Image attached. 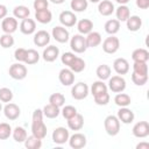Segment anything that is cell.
<instances>
[{
    "label": "cell",
    "instance_id": "obj_1",
    "mask_svg": "<svg viewBox=\"0 0 149 149\" xmlns=\"http://www.w3.org/2000/svg\"><path fill=\"white\" fill-rule=\"evenodd\" d=\"M104 127L109 136H115L120 132V120L116 115H108L104 120Z\"/></svg>",
    "mask_w": 149,
    "mask_h": 149
},
{
    "label": "cell",
    "instance_id": "obj_2",
    "mask_svg": "<svg viewBox=\"0 0 149 149\" xmlns=\"http://www.w3.org/2000/svg\"><path fill=\"white\" fill-rule=\"evenodd\" d=\"M70 48L76 54H83V52H85L86 49H87V44H86V40H85L84 35H81V34L73 35L71 37V40H70Z\"/></svg>",
    "mask_w": 149,
    "mask_h": 149
},
{
    "label": "cell",
    "instance_id": "obj_3",
    "mask_svg": "<svg viewBox=\"0 0 149 149\" xmlns=\"http://www.w3.org/2000/svg\"><path fill=\"white\" fill-rule=\"evenodd\" d=\"M107 87L114 92V93H120L123 92L126 88V80L122 76L116 74V76H112L108 78V85Z\"/></svg>",
    "mask_w": 149,
    "mask_h": 149
},
{
    "label": "cell",
    "instance_id": "obj_4",
    "mask_svg": "<svg viewBox=\"0 0 149 149\" xmlns=\"http://www.w3.org/2000/svg\"><path fill=\"white\" fill-rule=\"evenodd\" d=\"M8 73H9V76L13 79H15V80H22V79H24L27 77L28 71H27L26 65H23L22 63L19 62V63H14V64H12L9 66Z\"/></svg>",
    "mask_w": 149,
    "mask_h": 149
},
{
    "label": "cell",
    "instance_id": "obj_5",
    "mask_svg": "<svg viewBox=\"0 0 149 149\" xmlns=\"http://www.w3.org/2000/svg\"><path fill=\"white\" fill-rule=\"evenodd\" d=\"M120 48V41L116 36L114 35H109L108 37H106L102 42V50L106 52V54H109V55H113L115 54Z\"/></svg>",
    "mask_w": 149,
    "mask_h": 149
},
{
    "label": "cell",
    "instance_id": "obj_6",
    "mask_svg": "<svg viewBox=\"0 0 149 149\" xmlns=\"http://www.w3.org/2000/svg\"><path fill=\"white\" fill-rule=\"evenodd\" d=\"M90 93V88L87 86V84L83 83V81H79L77 84H74L71 88V95L73 99L76 100H83L85 99Z\"/></svg>",
    "mask_w": 149,
    "mask_h": 149
},
{
    "label": "cell",
    "instance_id": "obj_7",
    "mask_svg": "<svg viewBox=\"0 0 149 149\" xmlns=\"http://www.w3.org/2000/svg\"><path fill=\"white\" fill-rule=\"evenodd\" d=\"M51 36L54 37V40L58 43H66L70 38V33L69 30L63 27V26H55L52 28L51 31Z\"/></svg>",
    "mask_w": 149,
    "mask_h": 149
},
{
    "label": "cell",
    "instance_id": "obj_8",
    "mask_svg": "<svg viewBox=\"0 0 149 149\" xmlns=\"http://www.w3.org/2000/svg\"><path fill=\"white\" fill-rule=\"evenodd\" d=\"M132 133L137 139H144L149 135V123L148 121H139L133 126Z\"/></svg>",
    "mask_w": 149,
    "mask_h": 149
},
{
    "label": "cell",
    "instance_id": "obj_9",
    "mask_svg": "<svg viewBox=\"0 0 149 149\" xmlns=\"http://www.w3.org/2000/svg\"><path fill=\"white\" fill-rule=\"evenodd\" d=\"M70 137V133L65 127H57L52 132V141L56 144H64L68 142Z\"/></svg>",
    "mask_w": 149,
    "mask_h": 149
},
{
    "label": "cell",
    "instance_id": "obj_10",
    "mask_svg": "<svg viewBox=\"0 0 149 149\" xmlns=\"http://www.w3.org/2000/svg\"><path fill=\"white\" fill-rule=\"evenodd\" d=\"M17 27H19V22L17 19H15L14 16H6L5 19H2L1 29L5 34H13L14 31H16Z\"/></svg>",
    "mask_w": 149,
    "mask_h": 149
},
{
    "label": "cell",
    "instance_id": "obj_11",
    "mask_svg": "<svg viewBox=\"0 0 149 149\" xmlns=\"http://www.w3.org/2000/svg\"><path fill=\"white\" fill-rule=\"evenodd\" d=\"M3 114H5V116L8 120L14 121V120H16L20 116L21 109H20V107L16 104H14V102H7L5 105V107H3Z\"/></svg>",
    "mask_w": 149,
    "mask_h": 149
},
{
    "label": "cell",
    "instance_id": "obj_12",
    "mask_svg": "<svg viewBox=\"0 0 149 149\" xmlns=\"http://www.w3.org/2000/svg\"><path fill=\"white\" fill-rule=\"evenodd\" d=\"M58 19L63 27H73L77 23V16L71 10H63L59 14Z\"/></svg>",
    "mask_w": 149,
    "mask_h": 149
},
{
    "label": "cell",
    "instance_id": "obj_13",
    "mask_svg": "<svg viewBox=\"0 0 149 149\" xmlns=\"http://www.w3.org/2000/svg\"><path fill=\"white\" fill-rule=\"evenodd\" d=\"M69 144L71 148L73 149H81L86 146L87 143V140H86V136L81 133H74L72 134L70 137H69Z\"/></svg>",
    "mask_w": 149,
    "mask_h": 149
},
{
    "label": "cell",
    "instance_id": "obj_14",
    "mask_svg": "<svg viewBox=\"0 0 149 149\" xmlns=\"http://www.w3.org/2000/svg\"><path fill=\"white\" fill-rule=\"evenodd\" d=\"M58 79L63 86H71L74 83V72H72L70 69H62L58 73Z\"/></svg>",
    "mask_w": 149,
    "mask_h": 149
},
{
    "label": "cell",
    "instance_id": "obj_15",
    "mask_svg": "<svg viewBox=\"0 0 149 149\" xmlns=\"http://www.w3.org/2000/svg\"><path fill=\"white\" fill-rule=\"evenodd\" d=\"M116 116L120 120V122H122L125 125L132 123L134 121V119H135L134 112L128 107H120V109L118 111V115Z\"/></svg>",
    "mask_w": 149,
    "mask_h": 149
},
{
    "label": "cell",
    "instance_id": "obj_16",
    "mask_svg": "<svg viewBox=\"0 0 149 149\" xmlns=\"http://www.w3.org/2000/svg\"><path fill=\"white\" fill-rule=\"evenodd\" d=\"M115 7L114 3L109 0H100L98 2V12L102 16H109L114 13Z\"/></svg>",
    "mask_w": 149,
    "mask_h": 149
},
{
    "label": "cell",
    "instance_id": "obj_17",
    "mask_svg": "<svg viewBox=\"0 0 149 149\" xmlns=\"http://www.w3.org/2000/svg\"><path fill=\"white\" fill-rule=\"evenodd\" d=\"M33 41L36 47H47L50 42V34L47 30H38L34 34Z\"/></svg>",
    "mask_w": 149,
    "mask_h": 149
},
{
    "label": "cell",
    "instance_id": "obj_18",
    "mask_svg": "<svg viewBox=\"0 0 149 149\" xmlns=\"http://www.w3.org/2000/svg\"><path fill=\"white\" fill-rule=\"evenodd\" d=\"M129 68H130V66H129V63H128V61H127L126 58L119 57V58H116V59L113 62V69H114V71H115L118 74H120V76L128 73V72H129Z\"/></svg>",
    "mask_w": 149,
    "mask_h": 149
},
{
    "label": "cell",
    "instance_id": "obj_19",
    "mask_svg": "<svg viewBox=\"0 0 149 149\" xmlns=\"http://www.w3.org/2000/svg\"><path fill=\"white\" fill-rule=\"evenodd\" d=\"M59 56V49L56 47V45H48L44 50H43V54H42V57L45 62L48 63H52L55 62Z\"/></svg>",
    "mask_w": 149,
    "mask_h": 149
},
{
    "label": "cell",
    "instance_id": "obj_20",
    "mask_svg": "<svg viewBox=\"0 0 149 149\" xmlns=\"http://www.w3.org/2000/svg\"><path fill=\"white\" fill-rule=\"evenodd\" d=\"M36 30V22L33 19L26 17L20 23V31L24 35H31Z\"/></svg>",
    "mask_w": 149,
    "mask_h": 149
},
{
    "label": "cell",
    "instance_id": "obj_21",
    "mask_svg": "<svg viewBox=\"0 0 149 149\" xmlns=\"http://www.w3.org/2000/svg\"><path fill=\"white\" fill-rule=\"evenodd\" d=\"M84 126V116L79 113H77L74 116H72L71 119H68V127L71 130H80Z\"/></svg>",
    "mask_w": 149,
    "mask_h": 149
},
{
    "label": "cell",
    "instance_id": "obj_22",
    "mask_svg": "<svg viewBox=\"0 0 149 149\" xmlns=\"http://www.w3.org/2000/svg\"><path fill=\"white\" fill-rule=\"evenodd\" d=\"M47 133H48V129H47V126L43 121L41 122H36V123H31V134L41 140H43L45 136H47Z\"/></svg>",
    "mask_w": 149,
    "mask_h": 149
},
{
    "label": "cell",
    "instance_id": "obj_23",
    "mask_svg": "<svg viewBox=\"0 0 149 149\" xmlns=\"http://www.w3.org/2000/svg\"><path fill=\"white\" fill-rule=\"evenodd\" d=\"M85 40H86L87 48H95V47H98L99 44H101V41H102L100 33L93 31V30L90 31V33L86 35Z\"/></svg>",
    "mask_w": 149,
    "mask_h": 149
},
{
    "label": "cell",
    "instance_id": "obj_24",
    "mask_svg": "<svg viewBox=\"0 0 149 149\" xmlns=\"http://www.w3.org/2000/svg\"><path fill=\"white\" fill-rule=\"evenodd\" d=\"M77 29L79 34L87 35L90 31L93 30V22L90 19H81L77 22Z\"/></svg>",
    "mask_w": 149,
    "mask_h": 149
},
{
    "label": "cell",
    "instance_id": "obj_25",
    "mask_svg": "<svg viewBox=\"0 0 149 149\" xmlns=\"http://www.w3.org/2000/svg\"><path fill=\"white\" fill-rule=\"evenodd\" d=\"M126 24H127V29L129 31H137L142 27V20L137 15H130L126 20Z\"/></svg>",
    "mask_w": 149,
    "mask_h": 149
},
{
    "label": "cell",
    "instance_id": "obj_26",
    "mask_svg": "<svg viewBox=\"0 0 149 149\" xmlns=\"http://www.w3.org/2000/svg\"><path fill=\"white\" fill-rule=\"evenodd\" d=\"M132 59L134 62H148L149 51L144 48H137L132 52Z\"/></svg>",
    "mask_w": 149,
    "mask_h": 149
},
{
    "label": "cell",
    "instance_id": "obj_27",
    "mask_svg": "<svg viewBox=\"0 0 149 149\" xmlns=\"http://www.w3.org/2000/svg\"><path fill=\"white\" fill-rule=\"evenodd\" d=\"M115 15L116 20L119 22H126V20L130 16V9L127 5H120L118 8H115Z\"/></svg>",
    "mask_w": 149,
    "mask_h": 149
},
{
    "label": "cell",
    "instance_id": "obj_28",
    "mask_svg": "<svg viewBox=\"0 0 149 149\" xmlns=\"http://www.w3.org/2000/svg\"><path fill=\"white\" fill-rule=\"evenodd\" d=\"M42 112H43V115L48 119H55L57 118L59 114H61V109L59 107L55 106V105H51V104H48L45 105L43 108H42Z\"/></svg>",
    "mask_w": 149,
    "mask_h": 149
},
{
    "label": "cell",
    "instance_id": "obj_29",
    "mask_svg": "<svg viewBox=\"0 0 149 149\" xmlns=\"http://www.w3.org/2000/svg\"><path fill=\"white\" fill-rule=\"evenodd\" d=\"M35 19L37 22L45 24L49 23L52 20V13L49 9H43V10H37L35 12Z\"/></svg>",
    "mask_w": 149,
    "mask_h": 149
},
{
    "label": "cell",
    "instance_id": "obj_30",
    "mask_svg": "<svg viewBox=\"0 0 149 149\" xmlns=\"http://www.w3.org/2000/svg\"><path fill=\"white\" fill-rule=\"evenodd\" d=\"M111 73H112V69L109 65L107 64H101L95 70V74L97 77L100 79V80H106L111 77Z\"/></svg>",
    "mask_w": 149,
    "mask_h": 149
},
{
    "label": "cell",
    "instance_id": "obj_31",
    "mask_svg": "<svg viewBox=\"0 0 149 149\" xmlns=\"http://www.w3.org/2000/svg\"><path fill=\"white\" fill-rule=\"evenodd\" d=\"M114 102L119 107H128L132 102V98L127 93L120 92V93H116V95L114 97Z\"/></svg>",
    "mask_w": 149,
    "mask_h": 149
},
{
    "label": "cell",
    "instance_id": "obj_32",
    "mask_svg": "<svg viewBox=\"0 0 149 149\" xmlns=\"http://www.w3.org/2000/svg\"><path fill=\"white\" fill-rule=\"evenodd\" d=\"M105 31L109 35H115L119 30H120V22L116 20V19H111L108 21H106L105 26Z\"/></svg>",
    "mask_w": 149,
    "mask_h": 149
},
{
    "label": "cell",
    "instance_id": "obj_33",
    "mask_svg": "<svg viewBox=\"0 0 149 149\" xmlns=\"http://www.w3.org/2000/svg\"><path fill=\"white\" fill-rule=\"evenodd\" d=\"M12 136H13V139H14L15 142L22 143V142H24V140L27 139L28 135H27V130H26L23 127L17 126V127H15V128L12 130Z\"/></svg>",
    "mask_w": 149,
    "mask_h": 149
},
{
    "label": "cell",
    "instance_id": "obj_34",
    "mask_svg": "<svg viewBox=\"0 0 149 149\" xmlns=\"http://www.w3.org/2000/svg\"><path fill=\"white\" fill-rule=\"evenodd\" d=\"M23 143L27 149H40L42 147V140L34 136L33 134L30 136H27V139L24 140Z\"/></svg>",
    "mask_w": 149,
    "mask_h": 149
},
{
    "label": "cell",
    "instance_id": "obj_35",
    "mask_svg": "<svg viewBox=\"0 0 149 149\" xmlns=\"http://www.w3.org/2000/svg\"><path fill=\"white\" fill-rule=\"evenodd\" d=\"M13 15L15 19H26V17H29L30 15V10L27 6H23V5H19L16 7H14L13 9Z\"/></svg>",
    "mask_w": 149,
    "mask_h": 149
},
{
    "label": "cell",
    "instance_id": "obj_36",
    "mask_svg": "<svg viewBox=\"0 0 149 149\" xmlns=\"http://www.w3.org/2000/svg\"><path fill=\"white\" fill-rule=\"evenodd\" d=\"M85 66H86L85 61H84L83 58H80V57L76 56V57H74V59L72 61V63L69 65V69H70L72 72L78 73V72H81V71L85 69Z\"/></svg>",
    "mask_w": 149,
    "mask_h": 149
},
{
    "label": "cell",
    "instance_id": "obj_37",
    "mask_svg": "<svg viewBox=\"0 0 149 149\" xmlns=\"http://www.w3.org/2000/svg\"><path fill=\"white\" fill-rule=\"evenodd\" d=\"M70 7L73 12H77V13L85 12L88 7V1L87 0H71Z\"/></svg>",
    "mask_w": 149,
    "mask_h": 149
},
{
    "label": "cell",
    "instance_id": "obj_38",
    "mask_svg": "<svg viewBox=\"0 0 149 149\" xmlns=\"http://www.w3.org/2000/svg\"><path fill=\"white\" fill-rule=\"evenodd\" d=\"M108 91V87L107 85L104 83V80H97L92 84L91 86V94L92 95H97L99 93H102V92H107Z\"/></svg>",
    "mask_w": 149,
    "mask_h": 149
},
{
    "label": "cell",
    "instance_id": "obj_39",
    "mask_svg": "<svg viewBox=\"0 0 149 149\" xmlns=\"http://www.w3.org/2000/svg\"><path fill=\"white\" fill-rule=\"evenodd\" d=\"M49 104L55 105V106H57V107L61 108V107L64 106V104H65V97H64V94L58 93V92L52 93V94L49 97Z\"/></svg>",
    "mask_w": 149,
    "mask_h": 149
},
{
    "label": "cell",
    "instance_id": "obj_40",
    "mask_svg": "<svg viewBox=\"0 0 149 149\" xmlns=\"http://www.w3.org/2000/svg\"><path fill=\"white\" fill-rule=\"evenodd\" d=\"M38 61H40V54L35 49H28L24 63L28 65H33V64H36Z\"/></svg>",
    "mask_w": 149,
    "mask_h": 149
},
{
    "label": "cell",
    "instance_id": "obj_41",
    "mask_svg": "<svg viewBox=\"0 0 149 149\" xmlns=\"http://www.w3.org/2000/svg\"><path fill=\"white\" fill-rule=\"evenodd\" d=\"M94 98V102L99 106H106L108 102H109V93L108 92H102V93H99L97 95H93Z\"/></svg>",
    "mask_w": 149,
    "mask_h": 149
},
{
    "label": "cell",
    "instance_id": "obj_42",
    "mask_svg": "<svg viewBox=\"0 0 149 149\" xmlns=\"http://www.w3.org/2000/svg\"><path fill=\"white\" fill-rule=\"evenodd\" d=\"M12 127L7 122L0 123V140H7L12 135Z\"/></svg>",
    "mask_w": 149,
    "mask_h": 149
},
{
    "label": "cell",
    "instance_id": "obj_43",
    "mask_svg": "<svg viewBox=\"0 0 149 149\" xmlns=\"http://www.w3.org/2000/svg\"><path fill=\"white\" fill-rule=\"evenodd\" d=\"M0 45L5 49H8L14 45V37L12 34H3L0 36Z\"/></svg>",
    "mask_w": 149,
    "mask_h": 149
},
{
    "label": "cell",
    "instance_id": "obj_44",
    "mask_svg": "<svg viewBox=\"0 0 149 149\" xmlns=\"http://www.w3.org/2000/svg\"><path fill=\"white\" fill-rule=\"evenodd\" d=\"M133 72H136V73H140V74H148V64H147V62H134Z\"/></svg>",
    "mask_w": 149,
    "mask_h": 149
},
{
    "label": "cell",
    "instance_id": "obj_45",
    "mask_svg": "<svg viewBox=\"0 0 149 149\" xmlns=\"http://www.w3.org/2000/svg\"><path fill=\"white\" fill-rule=\"evenodd\" d=\"M132 80L135 85L137 86H143L147 84L148 81V74H140V73H136V72H133L132 73Z\"/></svg>",
    "mask_w": 149,
    "mask_h": 149
},
{
    "label": "cell",
    "instance_id": "obj_46",
    "mask_svg": "<svg viewBox=\"0 0 149 149\" xmlns=\"http://www.w3.org/2000/svg\"><path fill=\"white\" fill-rule=\"evenodd\" d=\"M13 99V92L8 87L0 88V101L1 102H10Z\"/></svg>",
    "mask_w": 149,
    "mask_h": 149
},
{
    "label": "cell",
    "instance_id": "obj_47",
    "mask_svg": "<svg viewBox=\"0 0 149 149\" xmlns=\"http://www.w3.org/2000/svg\"><path fill=\"white\" fill-rule=\"evenodd\" d=\"M61 113H62V115L64 116V119H71L72 116H74L78 112H77V108L76 107H73V106H71V105H66V106H64L63 108H62V111H61Z\"/></svg>",
    "mask_w": 149,
    "mask_h": 149
},
{
    "label": "cell",
    "instance_id": "obj_48",
    "mask_svg": "<svg viewBox=\"0 0 149 149\" xmlns=\"http://www.w3.org/2000/svg\"><path fill=\"white\" fill-rule=\"evenodd\" d=\"M26 56H27V49H24V48H17V49H15V51H14V58L17 62L24 63Z\"/></svg>",
    "mask_w": 149,
    "mask_h": 149
},
{
    "label": "cell",
    "instance_id": "obj_49",
    "mask_svg": "<svg viewBox=\"0 0 149 149\" xmlns=\"http://www.w3.org/2000/svg\"><path fill=\"white\" fill-rule=\"evenodd\" d=\"M33 6H34L35 12H37V10H43V9H48L49 1H48V0H34Z\"/></svg>",
    "mask_w": 149,
    "mask_h": 149
},
{
    "label": "cell",
    "instance_id": "obj_50",
    "mask_svg": "<svg viewBox=\"0 0 149 149\" xmlns=\"http://www.w3.org/2000/svg\"><path fill=\"white\" fill-rule=\"evenodd\" d=\"M74 57H76V55H74L73 52H64V54L61 56V61H62V63H63L64 65L69 66V65L72 63V61L74 59Z\"/></svg>",
    "mask_w": 149,
    "mask_h": 149
},
{
    "label": "cell",
    "instance_id": "obj_51",
    "mask_svg": "<svg viewBox=\"0 0 149 149\" xmlns=\"http://www.w3.org/2000/svg\"><path fill=\"white\" fill-rule=\"evenodd\" d=\"M136 6L140 9H147L149 8V0H136Z\"/></svg>",
    "mask_w": 149,
    "mask_h": 149
},
{
    "label": "cell",
    "instance_id": "obj_52",
    "mask_svg": "<svg viewBox=\"0 0 149 149\" xmlns=\"http://www.w3.org/2000/svg\"><path fill=\"white\" fill-rule=\"evenodd\" d=\"M7 13H8L7 7H6L5 5H1V3H0V20L5 19V17L7 16Z\"/></svg>",
    "mask_w": 149,
    "mask_h": 149
},
{
    "label": "cell",
    "instance_id": "obj_53",
    "mask_svg": "<svg viewBox=\"0 0 149 149\" xmlns=\"http://www.w3.org/2000/svg\"><path fill=\"white\" fill-rule=\"evenodd\" d=\"M136 149H149V143L148 142H140L136 144Z\"/></svg>",
    "mask_w": 149,
    "mask_h": 149
},
{
    "label": "cell",
    "instance_id": "obj_54",
    "mask_svg": "<svg viewBox=\"0 0 149 149\" xmlns=\"http://www.w3.org/2000/svg\"><path fill=\"white\" fill-rule=\"evenodd\" d=\"M115 1H116L119 5H127L130 0H115Z\"/></svg>",
    "mask_w": 149,
    "mask_h": 149
},
{
    "label": "cell",
    "instance_id": "obj_55",
    "mask_svg": "<svg viewBox=\"0 0 149 149\" xmlns=\"http://www.w3.org/2000/svg\"><path fill=\"white\" fill-rule=\"evenodd\" d=\"M52 3H55V5H61V3H63L65 0H50Z\"/></svg>",
    "mask_w": 149,
    "mask_h": 149
},
{
    "label": "cell",
    "instance_id": "obj_56",
    "mask_svg": "<svg viewBox=\"0 0 149 149\" xmlns=\"http://www.w3.org/2000/svg\"><path fill=\"white\" fill-rule=\"evenodd\" d=\"M87 1H90V2H92V3H98L100 0H87Z\"/></svg>",
    "mask_w": 149,
    "mask_h": 149
},
{
    "label": "cell",
    "instance_id": "obj_57",
    "mask_svg": "<svg viewBox=\"0 0 149 149\" xmlns=\"http://www.w3.org/2000/svg\"><path fill=\"white\" fill-rule=\"evenodd\" d=\"M2 109V104H1V101H0V111Z\"/></svg>",
    "mask_w": 149,
    "mask_h": 149
}]
</instances>
